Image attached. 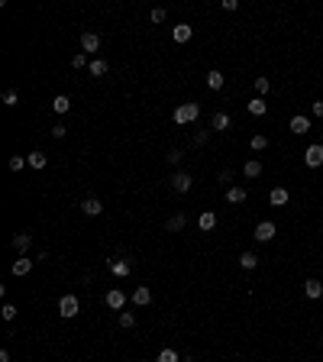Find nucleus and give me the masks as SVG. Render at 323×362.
<instances>
[{"label": "nucleus", "mask_w": 323, "mask_h": 362, "mask_svg": "<svg viewBox=\"0 0 323 362\" xmlns=\"http://www.w3.org/2000/svg\"><path fill=\"white\" fill-rule=\"evenodd\" d=\"M197 113H200V104H181V107H175V123L185 126L191 120H197Z\"/></svg>", "instance_id": "f257e3e1"}, {"label": "nucleus", "mask_w": 323, "mask_h": 362, "mask_svg": "<svg viewBox=\"0 0 323 362\" xmlns=\"http://www.w3.org/2000/svg\"><path fill=\"white\" fill-rule=\"evenodd\" d=\"M78 310H81V301H78L75 294H65V298L58 301V314L68 317V320H71V317H78Z\"/></svg>", "instance_id": "f03ea898"}, {"label": "nucleus", "mask_w": 323, "mask_h": 362, "mask_svg": "<svg viewBox=\"0 0 323 362\" xmlns=\"http://www.w3.org/2000/svg\"><path fill=\"white\" fill-rule=\"evenodd\" d=\"M191 185H194V178L188 175V171H175V175H171V191L188 194V191H191Z\"/></svg>", "instance_id": "7ed1b4c3"}, {"label": "nucleus", "mask_w": 323, "mask_h": 362, "mask_svg": "<svg viewBox=\"0 0 323 362\" xmlns=\"http://www.w3.org/2000/svg\"><path fill=\"white\" fill-rule=\"evenodd\" d=\"M275 233H278V226L271 223V220H262V223L255 226V233H252V236L259 239V243H269V239H275Z\"/></svg>", "instance_id": "20e7f679"}, {"label": "nucleus", "mask_w": 323, "mask_h": 362, "mask_svg": "<svg viewBox=\"0 0 323 362\" xmlns=\"http://www.w3.org/2000/svg\"><path fill=\"white\" fill-rule=\"evenodd\" d=\"M304 162H307L310 168H320V165H323V146H320V142L307 146V152H304Z\"/></svg>", "instance_id": "39448f33"}, {"label": "nucleus", "mask_w": 323, "mask_h": 362, "mask_svg": "<svg viewBox=\"0 0 323 362\" xmlns=\"http://www.w3.org/2000/svg\"><path fill=\"white\" fill-rule=\"evenodd\" d=\"M104 301H107V307H110V310H123V304H126V294L120 291V288H110V291H107V298H104Z\"/></svg>", "instance_id": "423d86ee"}, {"label": "nucleus", "mask_w": 323, "mask_h": 362, "mask_svg": "<svg viewBox=\"0 0 323 362\" xmlns=\"http://www.w3.org/2000/svg\"><path fill=\"white\" fill-rule=\"evenodd\" d=\"M210 126H214V130H220V133H226V130L233 126V116L223 113V110H216V113L210 116Z\"/></svg>", "instance_id": "0eeeda50"}, {"label": "nucleus", "mask_w": 323, "mask_h": 362, "mask_svg": "<svg viewBox=\"0 0 323 362\" xmlns=\"http://www.w3.org/2000/svg\"><path fill=\"white\" fill-rule=\"evenodd\" d=\"M246 200V188L242 185H230L226 188V204H242Z\"/></svg>", "instance_id": "6e6552de"}, {"label": "nucleus", "mask_w": 323, "mask_h": 362, "mask_svg": "<svg viewBox=\"0 0 323 362\" xmlns=\"http://www.w3.org/2000/svg\"><path fill=\"white\" fill-rule=\"evenodd\" d=\"M291 133H294V136H304V133H310V120H307V116H291Z\"/></svg>", "instance_id": "1a4fd4ad"}, {"label": "nucleus", "mask_w": 323, "mask_h": 362, "mask_svg": "<svg viewBox=\"0 0 323 362\" xmlns=\"http://www.w3.org/2000/svg\"><path fill=\"white\" fill-rule=\"evenodd\" d=\"M81 210H84L87 217H100L104 214V204H100L97 197H87V200H81Z\"/></svg>", "instance_id": "9d476101"}, {"label": "nucleus", "mask_w": 323, "mask_h": 362, "mask_svg": "<svg viewBox=\"0 0 323 362\" xmlns=\"http://www.w3.org/2000/svg\"><path fill=\"white\" fill-rule=\"evenodd\" d=\"M81 49H84V55L97 52V49H100V36H97V32H84V36H81Z\"/></svg>", "instance_id": "9b49d317"}, {"label": "nucleus", "mask_w": 323, "mask_h": 362, "mask_svg": "<svg viewBox=\"0 0 323 362\" xmlns=\"http://www.w3.org/2000/svg\"><path fill=\"white\" fill-rule=\"evenodd\" d=\"M29 246H32V233H16V236H13V249H16L20 255H23Z\"/></svg>", "instance_id": "f8f14e48"}, {"label": "nucleus", "mask_w": 323, "mask_h": 362, "mask_svg": "<svg viewBox=\"0 0 323 362\" xmlns=\"http://www.w3.org/2000/svg\"><path fill=\"white\" fill-rule=\"evenodd\" d=\"M304 294H307L310 301H317V298L323 294V285L317 281V278H307V281H304Z\"/></svg>", "instance_id": "ddd939ff"}, {"label": "nucleus", "mask_w": 323, "mask_h": 362, "mask_svg": "<svg viewBox=\"0 0 323 362\" xmlns=\"http://www.w3.org/2000/svg\"><path fill=\"white\" fill-rule=\"evenodd\" d=\"M149 301H152V291H149L146 285H142V288H136V291H133V304H136V307H146Z\"/></svg>", "instance_id": "4468645a"}, {"label": "nucleus", "mask_w": 323, "mask_h": 362, "mask_svg": "<svg viewBox=\"0 0 323 362\" xmlns=\"http://www.w3.org/2000/svg\"><path fill=\"white\" fill-rule=\"evenodd\" d=\"M246 107H249V113H252V116H265V113H269V104H265L262 97H252Z\"/></svg>", "instance_id": "2eb2a0df"}, {"label": "nucleus", "mask_w": 323, "mask_h": 362, "mask_svg": "<svg viewBox=\"0 0 323 362\" xmlns=\"http://www.w3.org/2000/svg\"><path fill=\"white\" fill-rule=\"evenodd\" d=\"M130 269H133V265L126 262V259H113V262H110V272H113L116 278H126V275H130Z\"/></svg>", "instance_id": "dca6fc26"}, {"label": "nucleus", "mask_w": 323, "mask_h": 362, "mask_svg": "<svg viewBox=\"0 0 323 362\" xmlns=\"http://www.w3.org/2000/svg\"><path fill=\"white\" fill-rule=\"evenodd\" d=\"M87 71H91L94 78H104V75H107V71H110V65L104 62V58H91V65H87Z\"/></svg>", "instance_id": "f3484780"}, {"label": "nucleus", "mask_w": 323, "mask_h": 362, "mask_svg": "<svg viewBox=\"0 0 323 362\" xmlns=\"http://www.w3.org/2000/svg\"><path fill=\"white\" fill-rule=\"evenodd\" d=\"M269 200H271V207H285V204H288V191H285V188H271Z\"/></svg>", "instance_id": "a211bd4d"}, {"label": "nucleus", "mask_w": 323, "mask_h": 362, "mask_svg": "<svg viewBox=\"0 0 323 362\" xmlns=\"http://www.w3.org/2000/svg\"><path fill=\"white\" fill-rule=\"evenodd\" d=\"M32 262H36V259H23V255H20V259L13 262V275H29V272H32Z\"/></svg>", "instance_id": "6ab92c4d"}, {"label": "nucleus", "mask_w": 323, "mask_h": 362, "mask_svg": "<svg viewBox=\"0 0 323 362\" xmlns=\"http://www.w3.org/2000/svg\"><path fill=\"white\" fill-rule=\"evenodd\" d=\"M191 36H194V29L188 23H178L175 26V42H191Z\"/></svg>", "instance_id": "aec40b11"}, {"label": "nucleus", "mask_w": 323, "mask_h": 362, "mask_svg": "<svg viewBox=\"0 0 323 362\" xmlns=\"http://www.w3.org/2000/svg\"><path fill=\"white\" fill-rule=\"evenodd\" d=\"M242 175H246V178H259L262 175V162H259V159H249V162L242 165Z\"/></svg>", "instance_id": "412c9836"}, {"label": "nucleus", "mask_w": 323, "mask_h": 362, "mask_svg": "<svg viewBox=\"0 0 323 362\" xmlns=\"http://www.w3.org/2000/svg\"><path fill=\"white\" fill-rule=\"evenodd\" d=\"M249 146H252V152H262V149H269V136H265V133H255V136L249 139Z\"/></svg>", "instance_id": "4be33fe9"}, {"label": "nucleus", "mask_w": 323, "mask_h": 362, "mask_svg": "<svg viewBox=\"0 0 323 362\" xmlns=\"http://www.w3.org/2000/svg\"><path fill=\"white\" fill-rule=\"evenodd\" d=\"M223 81H226V78H223V71H207V84L210 87H214V91H220V87H223Z\"/></svg>", "instance_id": "5701e85b"}, {"label": "nucleus", "mask_w": 323, "mask_h": 362, "mask_svg": "<svg viewBox=\"0 0 323 362\" xmlns=\"http://www.w3.org/2000/svg\"><path fill=\"white\" fill-rule=\"evenodd\" d=\"M52 110H55V113H68V110H71V100L65 97V94H58V97L52 100Z\"/></svg>", "instance_id": "b1692460"}, {"label": "nucleus", "mask_w": 323, "mask_h": 362, "mask_svg": "<svg viewBox=\"0 0 323 362\" xmlns=\"http://www.w3.org/2000/svg\"><path fill=\"white\" fill-rule=\"evenodd\" d=\"M197 226H200V230H214V226H216V214L204 210V214H200V220H197Z\"/></svg>", "instance_id": "393cba45"}, {"label": "nucleus", "mask_w": 323, "mask_h": 362, "mask_svg": "<svg viewBox=\"0 0 323 362\" xmlns=\"http://www.w3.org/2000/svg\"><path fill=\"white\" fill-rule=\"evenodd\" d=\"M239 265H242L246 272H252L255 265H259V255H255V252H242V255H239Z\"/></svg>", "instance_id": "a878e982"}, {"label": "nucleus", "mask_w": 323, "mask_h": 362, "mask_svg": "<svg viewBox=\"0 0 323 362\" xmlns=\"http://www.w3.org/2000/svg\"><path fill=\"white\" fill-rule=\"evenodd\" d=\"M185 223H188V217L185 214H175V217H168V223H165V226H168L171 233H178V230H185Z\"/></svg>", "instance_id": "bb28decb"}, {"label": "nucleus", "mask_w": 323, "mask_h": 362, "mask_svg": "<svg viewBox=\"0 0 323 362\" xmlns=\"http://www.w3.org/2000/svg\"><path fill=\"white\" fill-rule=\"evenodd\" d=\"M120 327H123V330H133V327H136V314H133V310H120Z\"/></svg>", "instance_id": "cd10ccee"}, {"label": "nucleus", "mask_w": 323, "mask_h": 362, "mask_svg": "<svg viewBox=\"0 0 323 362\" xmlns=\"http://www.w3.org/2000/svg\"><path fill=\"white\" fill-rule=\"evenodd\" d=\"M26 162H29L32 168H46V152H29V155H26Z\"/></svg>", "instance_id": "c85d7f7f"}, {"label": "nucleus", "mask_w": 323, "mask_h": 362, "mask_svg": "<svg viewBox=\"0 0 323 362\" xmlns=\"http://www.w3.org/2000/svg\"><path fill=\"white\" fill-rule=\"evenodd\" d=\"M10 171H23V165H29V162H26V159H23V155H13V159H10Z\"/></svg>", "instance_id": "c756f323"}, {"label": "nucleus", "mask_w": 323, "mask_h": 362, "mask_svg": "<svg viewBox=\"0 0 323 362\" xmlns=\"http://www.w3.org/2000/svg\"><path fill=\"white\" fill-rule=\"evenodd\" d=\"M0 100H3V107H16L20 94H16V91H3V97H0Z\"/></svg>", "instance_id": "7c9ffc66"}, {"label": "nucleus", "mask_w": 323, "mask_h": 362, "mask_svg": "<svg viewBox=\"0 0 323 362\" xmlns=\"http://www.w3.org/2000/svg\"><path fill=\"white\" fill-rule=\"evenodd\" d=\"M269 87H271L269 78H255V91H259V97H262V94H269Z\"/></svg>", "instance_id": "2f4dec72"}, {"label": "nucleus", "mask_w": 323, "mask_h": 362, "mask_svg": "<svg viewBox=\"0 0 323 362\" xmlns=\"http://www.w3.org/2000/svg\"><path fill=\"white\" fill-rule=\"evenodd\" d=\"M87 65H91V62H87V55H84V52H78L75 58H71V68H87Z\"/></svg>", "instance_id": "473e14b6"}, {"label": "nucleus", "mask_w": 323, "mask_h": 362, "mask_svg": "<svg viewBox=\"0 0 323 362\" xmlns=\"http://www.w3.org/2000/svg\"><path fill=\"white\" fill-rule=\"evenodd\" d=\"M159 362H178V353H175V349H162V353H159Z\"/></svg>", "instance_id": "72a5a7b5"}, {"label": "nucleus", "mask_w": 323, "mask_h": 362, "mask_svg": "<svg viewBox=\"0 0 323 362\" xmlns=\"http://www.w3.org/2000/svg\"><path fill=\"white\" fill-rule=\"evenodd\" d=\"M165 159H168V165H178L181 159H185V152H181V149H171V152L165 155Z\"/></svg>", "instance_id": "f704fd0d"}, {"label": "nucleus", "mask_w": 323, "mask_h": 362, "mask_svg": "<svg viewBox=\"0 0 323 362\" xmlns=\"http://www.w3.org/2000/svg\"><path fill=\"white\" fill-rule=\"evenodd\" d=\"M149 20H152V23H165V7H155L152 13H149Z\"/></svg>", "instance_id": "c9c22d12"}, {"label": "nucleus", "mask_w": 323, "mask_h": 362, "mask_svg": "<svg viewBox=\"0 0 323 362\" xmlns=\"http://www.w3.org/2000/svg\"><path fill=\"white\" fill-rule=\"evenodd\" d=\"M49 133H52L55 139H62L65 133H68V126H65V123H55V126H52V130H49Z\"/></svg>", "instance_id": "e433bc0d"}, {"label": "nucleus", "mask_w": 323, "mask_h": 362, "mask_svg": "<svg viewBox=\"0 0 323 362\" xmlns=\"http://www.w3.org/2000/svg\"><path fill=\"white\" fill-rule=\"evenodd\" d=\"M236 7H239L236 0H220V10H226V13H233V10H236Z\"/></svg>", "instance_id": "4c0bfd02"}, {"label": "nucleus", "mask_w": 323, "mask_h": 362, "mask_svg": "<svg viewBox=\"0 0 323 362\" xmlns=\"http://www.w3.org/2000/svg\"><path fill=\"white\" fill-rule=\"evenodd\" d=\"M210 139V133L207 130H200V133H194V142H197V146H204V142H207Z\"/></svg>", "instance_id": "58836bf2"}, {"label": "nucleus", "mask_w": 323, "mask_h": 362, "mask_svg": "<svg viewBox=\"0 0 323 362\" xmlns=\"http://www.w3.org/2000/svg\"><path fill=\"white\" fill-rule=\"evenodd\" d=\"M13 317H16V307L13 304H3V320H13Z\"/></svg>", "instance_id": "ea45409f"}, {"label": "nucleus", "mask_w": 323, "mask_h": 362, "mask_svg": "<svg viewBox=\"0 0 323 362\" xmlns=\"http://www.w3.org/2000/svg\"><path fill=\"white\" fill-rule=\"evenodd\" d=\"M310 110H314V116H323V100H314V104H310Z\"/></svg>", "instance_id": "a19ab883"}, {"label": "nucleus", "mask_w": 323, "mask_h": 362, "mask_svg": "<svg viewBox=\"0 0 323 362\" xmlns=\"http://www.w3.org/2000/svg\"><path fill=\"white\" fill-rule=\"evenodd\" d=\"M0 362H10V349H0Z\"/></svg>", "instance_id": "79ce46f5"}]
</instances>
